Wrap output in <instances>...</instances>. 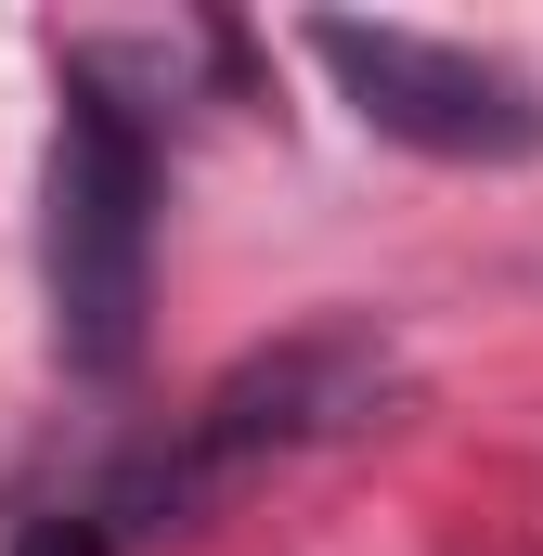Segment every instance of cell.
Segmentation results:
<instances>
[{
	"mask_svg": "<svg viewBox=\"0 0 543 556\" xmlns=\"http://www.w3.org/2000/svg\"><path fill=\"white\" fill-rule=\"evenodd\" d=\"M39 260H52V337L78 376H130L142 350V273H155V155L130 104L65 78V130H52V194H39Z\"/></svg>",
	"mask_w": 543,
	"mask_h": 556,
	"instance_id": "1",
	"label": "cell"
},
{
	"mask_svg": "<svg viewBox=\"0 0 543 556\" xmlns=\"http://www.w3.org/2000/svg\"><path fill=\"white\" fill-rule=\"evenodd\" d=\"M324 78L363 104V130L414 142V155H531L543 142V104L531 78H505L492 52H453V39H414V26H363V13H324L311 26Z\"/></svg>",
	"mask_w": 543,
	"mask_h": 556,
	"instance_id": "2",
	"label": "cell"
},
{
	"mask_svg": "<svg viewBox=\"0 0 543 556\" xmlns=\"http://www.w3.org/2000/svg\"><path fill=\"white\" fill-rule=\"evenodd\" d=\"M376 402H389V350H376V337H350V324H324V337H285V350L233 363V376L194 402V440H181V479H168V492H194V479H233V466L285 453V440L363 427Z\"/></svg>",
	"mask_w": 543,
	"mask_h": 556,
	"instance_id": "3",
	"label": "cell"
},
{
	"mask_svg": "<svg viewBox=\"0 0 543 556\" xmlns=\"http://www.w3.org/2000/svg\"><path fill=\"white\" fill-rule=\"evenodd\" d=\"M0 556H117V544H104V518H26Z\"/></svg>",
	"mask_w": 543,
	"mask_h": 556,
	"instance_id": "4",
	"label": "cell"
}]
</instances>
